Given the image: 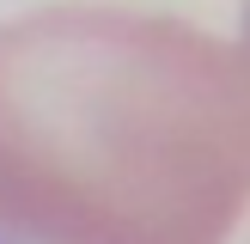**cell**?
<instances>
[{
	"label": "cell",
	"mask_w": 250,
	"mask_h": 244,
	"mask_svg": "<svg viewBox=\"0 0 250 244\" xmlns=\"http://www.w3.org/2000/svg\"><path fill=\"white\" fill-rule=\"evenodd\" d=\"M0 49L43 85L37 244H226L250 202V55L177 19L49 12Z\"/></svg>",
	"instance_id": "1"
},
{
	"label": "cell",
	"mask_w": 250,
	"mask_h": 244,
	"mask_svg": "<svg viewBox=\"0 0 250 244\" xmlns=\"http://www.w3.org/2000/svg\"><path fill=\"white\" fill-rule=\"evenodd\" d=\"M244 37H250V12H244Z\"/></svg>",
	"instance_id": "2"
}]
</instances>
